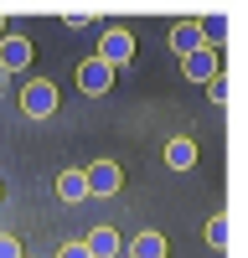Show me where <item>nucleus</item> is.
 I'll use <instances>...</instances> for the list:
<instances>
[{"instance_id":"f257e3e1","label":"nucleus","mask_w":248,"mask_h":258,"mask_svg":"<svg viewBox=\"0 0 248 258\" xmlns=\"http://www.w3.org/2000/svg\"><path fill=\"white\" fill-rule=\"evenodd\" d=\"M21 114H26V119H52L57 114V88L47 78H36V83L21 88Z\"/></svg>"},{"instance_id":"dca6fc26","label":"nucleus","mask_w":248,"mask_h":258,"mask_svg":"<svg viewBox=\"0 0 248 258\" xmlns=\"http://www.w3.org/2000/svg\"><path fill=\"white\" fill-rule=\"evenodd\" d=\"M57 258H93V253H88V243H62Z\"/></svg>"},{"instance_id":"f03ea898","label":"nucleus","mask_w":248,"mask_h":258,"mask_svg":"<svg viewBox=\"0 0 248 258\" xmlns=\"http://www.w3.org/2000/svg\"><path fill=\"white\" fill-rule=\"evenodd\" d=\"M98 62H109V68H130L135 62V36L124 31V26H109L98 41Z\"/></svg>"},{"instance_id":"1a4fd4ad","label":"nucleus","mask_w":248,"mask_h":258,"mask_svg":"<svg viewBox=\"0 0 248 258\" xmlns=\"http://www.w3.org/2000/svg\"><path fill=\"white\" fill-rule=\"evenodd\" d=\"M165 165H171V170H192V165H197V145L186 140V135L165 140Z\"/></svg>"},{"instance_id":"6ab92c4d","label":"nucleus","mask_w":248,"mask_h":258,"mask_svg":"<svg viewBox=\"0 0 248 258\" xmlns=\"http://www.w3.org/2000/svg\"><path fill=\"white\" fill-rule=\"evenodd\" d=\"M119 258H124V253H119Z\"/></svg>"},{"instance_id":"7ed1b4c3","label":"nucleus","mask_w":248,"mask_h":258,"mask_svg":"<svg viewBox=\"0 0 248 258\" xmlns=\"http://www.w3.org/2000/svg\"><path fill=\"white\" fill-rule=\"evenodd\" d=\"M78 88L88 93V98H103V93L114 88V68H109V62H98V57L78 62Z\"/></svg>"},{"instance_id":"9d476101","label":"nucleus","mask_w":248,"mask_h":258,"mask_svg":"<svg viewBox=\"0 0 248 258\" xmlns=\"http://www.w3.org/2000/svg\"><path fill=\"white\" fill-rule=\"evenodd\" d=\"M83 243H88V253H93V258H119V253H124V248H119V232H114V227H93Z\"/></svg>"},{"instance_id":"20e7f679","label":"nucleus","mask_w":248,"mask_h":258,"mask_svg":"<svg viewBox=\"0 0 248 258\" xmlns=\"http://www.w3.org/2000/svg\"><path fill=\"white\" fill-rule=\"evenodd\" d=\"M83 181H88V197H114V191L124 186V176H119L114 160H93V165H83Z\"/></svg>"},{"instance_id":"39448f33","label":"nucleus","mask_w":248,"mask_h":258,"mask_svg":"<svg viewBox=\"0 0 248 258\" xmlns=\"http://www.w3.org/2000/svg\"><path fill=\"white\" fill-rule=\"evenodd\" d=\"M31 68V41L16 31H0V73H26Z\"/></svg>"},{"instance_id":"2eb2a0df","label":"nucleus","mask_w":248,"mask_h":258,"mask_svg":"<svg viewBox=\"0 0 248 258\" xmlns=\"http://www.w3.org/2000/svg\"><path fill=\"white\" fill-rule=\"evenodd\" d=\"M0 258H21V243L11 238V232H0Z\"/></svg>"},{"instance_id":"4468645a","label":"nucleus","mask_w":248,"mask_h":258,"mask_svg":"<svg viewBox=\"0 0 248 258\" xmlns=\"http://www.w3.org/2000/svg\"><path fill=\"white\" fill-rule=\"evenodd\" d=\"M207 98H212V103H227V78H222V73L207 78Z\"/></svg>"},{"instance_id":"0eeeda50","label":"nucleus","mask_w":248,"mask_h":258,"mask_svg":"<svg viewBox=\"0 0 248 258\" xmlns=\"http://www.w3.org/2000/svg\"><path fill=\"white\" fill-rule=\"evenodd\" d=\"M197 47H207V41H202V26H197V21H176V26H171V52L186 57V52H197Z\"/></svg>"},{"instance_id":"9b49d317","label":"nucleus","mask_w":248,"mask_h":258,"mask_svg":"<svg viewBox=\"0 0 248 258\" xmlns=\"http://www.w3.org/2000/svg\"><path fill=\"white\" fill-rule=\"evenodd\" d=\"M124 258H165V238L160 232H140V238L124 248Z\"/></svg>"},{"instance_id":"ddd939ff","label":"nucleus","mask_w":248,"mask_h":258,"mask_svg":"<svg viewBox=\"0 0 248 258\" xmlns=\"http://www.w3.org/2000/svg\"><path fill=\"white\" fill-rule=\"evenodd\" d=\"M227 232H233V222H227V212H217V217L207 222V243H212V248H227Z\"/></svg>"},{"instance_id":"f8f14e48","label":"nucleus","mask_w":248,"mask_h":258,"mask_svg":"<svg viewBox=\"0 0 248 258\" xmlns=\"http://www.w3.org/2000/svg\"><path fill=\"white\" fill-rule=\"evenodd\" d=\"M197 26H202V41H207V47H222V36H227V16H222V11L207 16V21H197Z\"/></svg>"},{"instance_id":"423d86ee","label":"nucleus","mask_w":248,"mask_h":258,"mask_svg":"<svg viewBox=\"0 0 248 258\" xmlns=\"http://www.w3.org/2000/svg\"><path fill=\"white\" fill-rule=\"evenodd\" d=\"M181 73L192 78V83H207L217 73V47H197V52H186L181 57Z\"/></svg>"},{"instance_id":"6e6552de","label":"nucleus","mask_w":248,"mask_h":258,"mask_svg":"<svg viewBox=\"0 0 248 258\" xmlns=\"http://www.w3.org/2000/svg\"><path fill=\"white\" fill-rule=\"evenodd\" d=\"M57 197H62V202H83V197H88L83 165H68V170H57Z\"/></svg>"},{"instance_id":"a211bd4d","label":"nucleus","mask_w":248,"mask_h":258,"mask_svg":"<svg viewBox=\"0 0 248 258\" xmlns=\"http://www.w3.org/2000/svg\"><path fill=\"white\" fill-rule=\"evenodd\" d=\"M21 258H26V253H21Z\"/></svg>"},{"instance_id":"f3484780","label":"nucleus","mask_w":248,"mask_h":258,"mask_svg":"<svg viewBox=\"0 0 248 258\" xmlns=\"http://www.w3.org/2000/svg\"><path fill=\"white\" fill-rule=\"evenodd\" d=\"M0 31H6V26H0Z\"/></svg>"}]
</instances>
